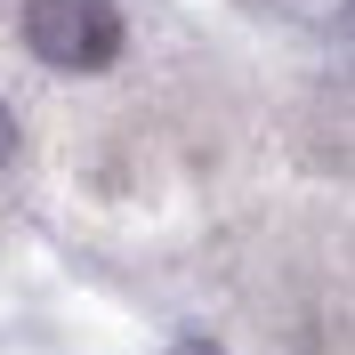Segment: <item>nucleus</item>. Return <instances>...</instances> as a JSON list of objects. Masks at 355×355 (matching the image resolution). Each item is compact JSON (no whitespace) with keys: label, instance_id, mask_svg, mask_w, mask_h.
<instances>
[{"label":"nucleus","instance_id":"obj_1","mask_svg":"<svg viewBox=\"0 0 355 355\" xmlns=\"http://www.w3.org/2000/svg\"><path fill=\"white\" fill-rule=\"evenodd\" d=\"M24 41L57 73H97L121 57V8L113 0H24Z\"/></svg>","mask_w":355,"mask_h":355},{"label":"nucleus","instance_id":"obj_2","mask_svg":"<svg viewBox=\"0 0 355 355\" xmlns=\"http://www.w3.org/2000/svg\"><path fill=\"white\" fill-rule=\"evenodd\" d=\"M8 154H17V113L0 105V162H8Z\"/></svg>","mask_w":355,"mask_h":355},{"label":"nucleus","instance_id":"obj_3","mask_svg":"<svg viewBox=\"0 0 355 355\" xmlns=\"http://www.w3.org/2000/svg\"><path fill=\"white\" fill-rule=\"evenodd\" d=\"M170 355H226V347H210V339H178Z\"/></svg>","mask_w":355,"mask_h":355}]
</instances>
